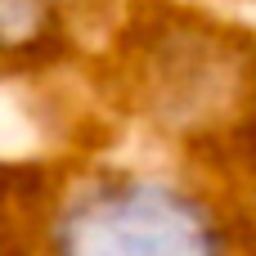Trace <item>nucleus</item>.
<instances>
[{
	"label": "nucleus",
	"instance_id": "nucleus-2",
	"mask_svg": "<svg viewBox=\"0 0 256 256\" xmlns=\"http://www.w3.org/2000/svg\"><path fill=\"white\" fill-rule=\"evenodd\" d=\"M36 256H256V216L225 184L104 162L50 189Z\"/></svg>",
	"mask_w": 256,
	"mask_h": 256
},
{
	"label": "nucleus",
	"instance_id": "nucleus-3",
	"mask_svg": "<svg viewBox=\"0 0 256 256\" xmlns=\"http://www.w3.org/2000/svg\"><path fill=\"white\" fill-rule=\"evenodd\" d=\"M63 0H0V50H32L54 36Z\"/></svg>",
	"mask_w": 256,
	"mask_h": 256
},
{
	"label": "nucleus",
	"instance_id": "nucleus-1",
	"mask_svg": "<svg viewBox=\"0 0 256 256\" xmlns=\"http://www.w3.org/2000/svg\"><path fill=\"white\" fill-rule=\"evenodd\" d=\"M122 94L207 171H256V32L198 4H153L126 27Z\"/></svg>",
	"mask_w": 256,
	"mask_h": 256
}]
</instances>
